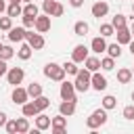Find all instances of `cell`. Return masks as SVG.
Instances as JSON below:
<instances>
[{
    "label": "cell",
    "mask_w": 134,
    "mask_h": 134,
    "mask_svg": "<svg viewBox=\"0 0 134 134\" xmlns=\"http://www.w3.org/2000/svg\"><path fill=\"white\" fill-rule=\"evenodd\" d=\"M107 119H109V115H107V109H105V107H98V109H94V111L88 115V119H86V126H88L90 130H96V128L105 126V124H107Z\"/></svg>",
    "instance_id": "obj_1"
},
{
    "label": "cell",
    "mask_w": 134,
    "mask_h": 134,
    "mask_svg": "<svg viewBox=\"0 0 134 134\" xmlns=\"http://www.w3.org/2000/svg\"><path fill=\"white\" fill-rule=\"evenodd\" d=\"M42 71H44V75H46L48 80L59 82V84H61V82L65 80V75H67V73H65V67H63V65H59V63H46Z\"/></svg>",
    "instance_id": "obj_2"
},
{
    "label": "cell",
    "mask_w": 134,
    "mask_h": 134,
    "mask_svg": "<svg viewBox=\"0 0 134 134\" xmlns=\"http://www.w3.org/2000/svg\"><path fill=\"white\" fill-rule=\"evenodd\" d=\"M90 82H92V71H88V69L84 67V69H80V71H77V75H75V82H73V84H75V90H77V92H88V90L92 88V84H90Z\"/></svg>",
    "instance_id": "obj_3"
},
{
    "label": "cell",
    "mask_w": 134,
    "mask_h": 134,
    "mask_svg": "<svg viewBox=\"0 0 134 134\" xmlns=\"http://www.w3.org/2000/svg\"><path fill=\"white\" fill-rule=\"evenodd\" d=\"M59 94H61V100H75L77 103V90H75V84L73 82L63 80L61 82V88H59Z\"/></svg>",
    "instance_id": "obj_4"
},
{
    "label": "cell",
    "mask_w": 134,
    "mask_h": 134,
    "mask_svg": "<svg viewBox=\"0 0 134 134\" xmlns=\"http://www.w3.org/2000/svg\"><path fill=\"white\" fill-rule=\"evenodd\" d=\"M42 10L46 15H50V17H61L65 13V6L61 2H57V0H44L42 2Z\"/></svg>",
    "instance_id": "obj_5"
},
{
    "label": "cell",
    "mask_w": 134,
    "mask_h": 134,
    "mask_svg": "<svg viewBox=\"0 0 134 134\" xmlns=\"http://www.w3.org/2000/svg\"><path fill=\"white\" fill-rule=\"evenodd\" d=\"M25 40L29 42V46H31L34 50H42V48L46 46V40H44V36H42L40 31H36V34H34V29H27V34H25Z\"/></svg>",
    "instance_id": "obj_6"
},
{
    "label": "cell",
    "mask_w": 134,
    "mask_h": 134,
    "mask_svg": "<svg viewBox=\"0 0 134 134\" xmlns=\"http://www.w3.org/2000/svg\"><path fill=\"white\" fill-rule=\"evenodd\" d=\"M23 77H25V71H23V67H8L6 82H8L10 86H19V84L23 82Z\"/></svg>",
    "instance_id": "obj_7"
},
{
    "label": "cell",
    "mask_w": 134,
    "mask_h": 134,
    "mask_svg": "<svg viewBox=\"0 0 134 134\" xmlns=\"http://www.w3.org/2000/svg\"><path fill=\"white\" fill-rule=\"evenodd\" d=\"M88 52H90V50H88V46H86V44H75V46H73V50H71V61H75V63L80 65V63H84V61L90 57Z\"/></svg>",
    "instance_id": "obj_8"
},
{
    "label": "cell",
    "mask_w": 134,
    "mask_h": 134,
    "mask_svg": "<svg viewBox=\"0 0 134 134\" xmlns=\"http://www.w3.org/2000/svg\"><path fill=\"white\" fill-rule=\"evenodd\" d=\"M10 100L15 105H25L29 100V94H27V88H21V86H13V94H10Z\"/></svg>",
    "instance_id": "obj_9"
},
{
    "label": "cell",
    "mask_w": 134,
    "mask_h": 134,
    "mask_svg": "<svg viewBox=\"0 0 134 134\" xmlns=\"http://www.w3.org/2000/svg\"><path fill=\"white\" fill-rule=\"evenodd\" d=\"M90 84H92V90H96V92H105L107 86H109V84H107V77H105L100 71H94V73H92V82H90Z\"/></svg>",
    "instance_id": "obj_10"
},
{
    "label": "cell",
    "mask_w": 134,
    "mask_h": 134,
    "mask_svg": "<svg viewBox=\"0 0 134 134\" xmlns=\"http://www.w3.org/2000/svg\"><path fill=\"white\" fill-rule=\"evenodd\" d=\"M50 130H52V134H65V130H67V117L61 115V113H59L57 117H52Z\"/></svg>",
    "instance_id": "obj_11"
},
{
    "label": "cell",
    "mask_w": 134,
    "mask_h": 134,
    "mask_svg": "<svg viewBox=\"0 0 134 134\" xmlns=\"http://www.w3.org/2000/svg\"><path fill=\"white\" fill-rule=\"evenodd\" d=\"M34 29L36 31H40V34H46V31H50V15H38L36 17V25H34Z\"/></svg>",
    "instance_id": "obj_12"
},
{
    "label": "cell",
    "mask_w": 134,
    "mask_h": 134,
    "mask_svg": "<svg viewBox=\"0 0 134 134\" xmlns=\"http://www.w3.org/2000/svg\"><path fill=\"white\" fill-rule=\"evenodd\" d=\"M90 13H92V17L103 19V17H107V13H109V4H107L105 0H98V2H94V4H92Z\"/></svg>",
    "instance_id": "obj_13"
},
{
    "label": "cell",
    "mask_w": 134,
    "mask_h": 134,
    "mask_svg": "<svg viewBox=\"0 0 134 134\" xmlns=\"http://www.w3.org/2000/svg\"><path fill=\"white\" fill-rule=\"evenodd\" d=\"M90 50H92L94 54H103V52H107V40H105L103 36L92 38V42H90Z\"/></svg>",
    "instance_id": "obj_14"
},
{
    "label": "cell",
    "mask_w": 134,
    "mask_h": 134,
    "mask_svg": "<svg viewBox=\"0 0 134 134\" xmlns=\"http://www.w3.org/2000/svg\"><path fill=\"white\" fill-rule=\"evenodd\" d=\"M115 36H117V42H119L121 46H128V44L132 42V31H130V27H128V25H126V27L115 29Z\"/></svg>",
    "instance_id": "obj_15"
},
{
    "label": "cell",
    "mask_w": 134,
    "mask_h": 134,
    "mask_svg": "<svg viewBox=\"0 0 134 134\" xmlns=\"http://www.w3.org/2000/svg\"><path fill=\"white\" fill-rule=\"evenodd\" d=\"M25 34H27V29H25L23 25H21V27H10V29H8V40L21 44V42L25 40Z\"/></svg>",
    "instance_id": "obj_16"
},
{
    "label": "cell",
    "mask_w": 134,
    "mask_h": 134,
    "mask_svg": "<svg viewBox=\"0 0 134 134\" xmlns=\"http://www.w3.org/2000/svg\"><path fill=\"white\" fill-rule=\"evenodd\" d=\"M50 124H52V117H48V115H46L44 111L36 115V128H38L40 132H44V130H48V128H50Z\"/></svg>",
    "instance_id": "obj_17"
},
{
    "label": "cell",
    "mask_w": 134,
    "mask_h": 134,
    "mask_svg": "<svg viewBox=\"0 0 134 134\" xmlns=\"http://www.w3.org/2000/svg\"><path fill=\"white\" fill-rule=\"evenodd\" d=\"M31 52H34V48L29 46L27 40H23L21 46H19V50H17V57H19L21 61H29V59H31Z\"/></svg>",
    "instance_id": "obj_18"
},
{
    "label": "cell",
    "mask_w": 134,
    "mask_h": 134,
    "mask_svg": "<svg viewBox=\"0 0 134 134\" xmlns=\"http://www.w3.org/2000/svg\"><path fill=\"white\" fill-rule=\"evenodd\" d=\"M59 113L65 115V117H71L75 113V100H61L59 105Z\"/></svg>",
    "instance_id": "obj_19"
},
{
    "label": "cell",
    "mask_w": 134,
    "mask_h": 134,
    "mask_svg": "<svg viewBox=\"0 0 134 134\" xmlns=\"http://www.w3.org/2000/svg\"><path fill=\"white\" fill-rule=\"evenodd\" d=\"M21 113L25 115V117H36L38 113H42L38 107H36V103L34 100H27L25 105H21Z\"/></svg>",
    "instance_id": "obj_20"
},
{
    "label": "cell",
    "mask_w": 134,
    "mask_h": 134,
    "mask_svg": "<svg viewBox=\"0 0 134 134\" xmlns=\"http://www.w3.org/2000/svg\"><path fill=\"white\" fill-rule=\"evenodd\" d=\"M132 77H134V75H132V69H130V67L117 69V82H119V84H130Z\"/></svg>",
    "instance_id": "obj_21"
},
{
    "label": "cell",
    "mask_w": 134,
    "mask_h": 134,
    "mask_svg": "<svg viewBox=\"0 0 134 134\" xmlns=\"http://www.w3.org/2000/svg\"><path fill=\"white\" fill-rule=\"evenodd\" d=\"M6 15L8 17H21L23 15V6H21V2H10L8 6H6Z\"/></svg>",
    "instance_id": "obj_22"
},
{
    "label": "cell",
    "mask_w": 134,
    "mask_h": 134,
    "mask_svg": "<svg viewBox=\"0 0 134 134\" xmlns=\"http://www.w3.org/2000/svg\"><path fill=\"white\" fill-rule=\"evenodd\" d=\"M84 67L88 69V71H100V59L98 57H88L86 61H84Z\"/></svg>",
    "instance_id": "obj_23"
},
{
    "label": "cell",
    "mask_w": 134,
    "mask_h": 134,
    "mask_svg": "<svg viewBox=\"0 0 134 134\" xmlns=\"http://www.w3.org/2000/svg\"><path fill=\"white\" fill-rule=\"evenodd\" d=\"M88 31H90V25L86 21H75L73 23V34L75 36H86Z\"/></svg>",
    "instance_id": "obj_24"
},
{
    "label": "cell",
    "mask_w": 134,
    "mask_h": 134,
    "mask_svg": "<svg viewBox=\"0 0 134 134\" xmlns=\"http://www.w3.org/2000/svg\"><path fill=\"white\" fill-rule=\"evenodd\" d=\"M100 107H105L107 111H111V109H115V107H117V98H115L113 94H105V96H103V100H100Z\"/></svg>",
    "instance_id": "obj_25"
},
{
    "label": "cell",
    "mask_w": 134,
    "mask_h": 134,
    "mask_svg": "<svg viewBox=\"0 0 134 134\" xmlns=\"http://www.w3.org/2000/svg\"><path fill=\"white\" fill-rule=\"evenodd\" d=\"M107 54L113 57V59H119V57H121V44H119V42L107 44Z\"/></svg>",
    "instance_id": "obj_26"
},
{
    "label": "cell",
    "mask_w": 134,
    "mask_h": 134,
    "mask_svg": "<svg viewBox=\"0 0 134 134\" xmlns=\"http://www.w3.org/2000/svg\"><path fill=\"white\" fill-rule=\"evenodd\" d=\"M98 34H100L103 38H111V36H115V27H113L111 23H100Z\"/></svg>",
    "instance_id": "obj_27"
},
{
    "label": "cell",
    "mask_w": 134,
    "mask_h": 134,
    "mask_svg": "<svg viewBox=\"0 0 134 134\" xmlns=\"http://www.w3.org/2000/svg\"><path fill=\"white\" fill-rule=\"evenodd\" d=\"M27 94H29V98L40 96V94H42V84H40V82H31V84L27 86Z\"/></svg>",
    "instance_id": "obj_28"
},
{
    "label": "cell",
    "mask_w": 134,
    "mask_h": 134,
    "mask_svg": "<svg viewBox=\"0 0 134 134\" xmlns=\"http://www.w3.org/2000/svg\"><path fill=\"white\" fill-rule=\"evenodd\" d=\"M34 103H36V107H38L40 111H46V109L50 107V98H48V96H44V94L36 96V98H34Z\"/></svg>",
    "instance_id": "obj_29"
},
{
    "label": "cell",
    "mask_w": 134,
    "mask_h": 134,
    "mask_svg": "<svg viewBox=\"0 0 134 134\" xmlns=\"http://www.w3.org/2000/svg\"><path fill=\"white\" fill-rule=\"evenodd\" d=\"M27 132H29V119L23 115L17 119V134H27Z\"/></svg>",
    "instance_id": "obj_30"
},
{
    "label": "cell",
    "mask_w": 134,
    "mask_h": 134,
    "mask_svg": "<svg viewBox=\"0 0 134 134\" xmlns=\"http://www.w3.org/2000/svg\"><path fill=\"white\" fill-rule=\"evenodd\" d=\"M38 13H40L38 4H34V2H25V6H23V15H27V17H38Z\"/></svg>",
    "instance_id": "obj_31"
},
{
    "label": "cell",
    "mask_w": 134,
    "mask_h": 134,
    "mask_svg": "<svg viewBox=\"0 0 134 134\" xmlns=\"http://www.w3.org/2000/svg\"><path fill=\"white\" fill-rule=\"evenodd\" d=\"M100 69H103V71H113V69H115V59L109 57V54H107L105 59H100Z\"/></svg>",
    "instance_id": "obj_32"
},
{
    "label": "cell",
    "mask_w": 134,
    "mask_h": 134,
    "mask_svg": "<svg viewBox=\"0 0 134 134\" xmlns=\"http://www.w3.org/2000/svg\"><path fill=\"white\" fill-rule=\"evenodd\" d=\"M63 67H65V73H67V75H73V77H75V75H77V71H80V67H77V63H75V61H65V63H63Z\"/></svg>",
    "instance_id": "obj_33"
},
{
    "label": "cell",
    "mask_w": 134,
    "mask_h": 134,
    "mask_svg": "<svg viewBox=\"0 0 134 134\" xmlns=\"http://www.w3.org/2000/svg\"><path fill=\"white\" fill-rule=\"evenodd\" d=\"M111 25L115 27V29H119V27H126V15H121V13H117L113 19H111Z\"/></svg>",
    "instance_id": "obj_34"
},
{
    "label": "cell",
    "mask_w": 134,
    "mask_h": 134,
    "mask_svg": "<svg viewBox=\"0 0 134 134\" xmlns=\"http://www.w3.org/2000/svg\"><path fill=\"white\" fill-rule=\"evenodd\" d=\"M13 27V17H0V31H8Z\"/></svg>",
    "instance_id": "obj_35"
},
{
    "label": "cell",
    "mask_w": 134,
    "mask_h": 134,
    "mask_svg": "<svg viewBox=\"0 0 134 134\" xmlns=\"http://www.w3.org/2000/svg\"><path fill=\"white\" fill-rule=\"evenodd\" d=\"M13 57H15V50H13V46H2V50H0V59L8 61V59H13Z\"/></svg>",
    "instance_id": "obj_36"
},
{
    "label": "cell",
    "mask_w": 134,
    "mask_h": 134,
    "mask_svg": "<svg viewBox=\"0 0 134 134\" xmlns=\"http://www.w3.org/2000/svg\"><path fill=\"white\" fill-rule=\"evenodd\" d=\"M121 115H124V119L132 121V119H134V105H126L124 111H121Z\"/></svg>",
    "instance_id": "obj_37"
},
{
    "label": "cell",
    "mask_w": 134,
    "mask_h": 134,
    "mask_svg": "<svg viewBox=\"0 0 134 134\" xmlns=\"http://www.w3.org/2000/svg\"><path fill=\"white\" fill-rule=\"evenodd\" d=\"M21 19H23V27H25V29H31V27L36 25V17H27V15H21Z\"/></svg>",
    "instance_id": "obj_38"
},
{
    "label": "cell",
    "mask_w": 134,
    "mask_h": 134,
    "mask_svg": "<svg viewBox=\"0 0 134 134\" xmlns=\"http://www.w3.org/2000/svg\"><path fill=\"white\" fill-rule=\"evenodd\" d=\"M4 130H6L8 134H17V119H8V121L4 124Z\"/></svg>",
    "instance_id": "obj_39"
},
{
    "label": "cell",
    "mask_w": 134,
    "mask_h": 134,
    "mask_svg": "<svg viewBox=\"0 0 134 134\" xmlns=\"http://www.w3.org/2000/svg\"><path fill=\"white\" fill-rule=\"evenodd\" d=\"M6 73H8V65H6L4 59H0V77H4Z\"/></svg>",
    "instance_id": "obj_40"
},
{
    "label": "cell",
    "mask_w": 134,
    "mask_h": 134,
    "mask_svg": "<svg viewBox=\"0 0 134 134\" xmlns=\"http://www.w3.org/2000/svg\"><path fill=\"white\" fill-rule=\"evenodd\" d=\"M8 121V115L4 113V111H0V128H4V124Z\"/></svg>",
    "instance_id": "obj_41"
},
{
    "label": "cell",
    "mask_w": 134,
    "mask_h": 134,
    "mask_svg": "<svg viewBox=\"0 0 134 134\" xmlns=\"http://www.w3.org/2000/svg\"><path fill=\"white\" fill-rule=\"evenodd\" d=\"M69 4L73 8H80V6H84V0H69Z\"/></svg>",
    "instance_id": "obj_42"
},
{
    "label": "cell",
    "mask_w": 134,
    "mask_h": 134,
    "mask_svg": "<svg viewBox=\"0 0 134 134\" xmlns=\"http://www.w3.org/2000/svg\"><path fill=\"white\" fill-rule=\"evenodd\" d=\"M128 48H130V52H132V57H134V38H132V42L128 44Z\"/></svg>",
    "instance_id": "obj_43"
},
{
    "label": "cell",
    "mask_w": 134,
    "mask_h": 134,
    "mask_svg": "<svg viewBox=\"0 0 134 134\" xmlns=\"http://www.w3.org/2000/svg\"><path fill=\"white\" fill-rule=\"evenodd\" d=\"M4 10H6V2H4V0H0V13H4Z\"/></svg>",
    "instance_id": "obj_44"
},
{
    "label": "cell",
    "mask_w": 134,
    "mask_h": 134,
    "mask_svg": "<svg viewBox=\"0 0 134 134\" xmlns=\"http://www.w3.org/2000/svg\"><path fill=\"white\" fill-rule=\"evenodd\" d=\"M130 31H132V38H134V17H132V25H130Z\"/></svg>",
    "instance_id": "obj_45"
},
{
    "label": "cell",
    "mask_w": 134,
    "mask_h": 134,
    "mask_svg": "<svg viewBox=\"0 0 134 134\" xmlns=\"http://www.w3.org/2000/svg\"><path fill=\"white\" fill-rule=\"evenodd\" d=\"M130 98H132V100H134V90H132V94H130Z\"/></svg>",
    "instance_id": "obj_46"
},
{
    "label": "cell",
    "mask_w": 134,
    "mask_h": 134,
    "mask_svg": "<svg viewBox=\"0 0 134 134\" xmlns=\"http://www.w3.org/2000/svg\"><path fill=\"white\" fill-rule=\"evenodd\" d=\"M8 2H23V0H8Z\"/></svg>",
    "instance_id": "obj_47"
},
{
    "label": "cell",
    "mask_w": 134,
    "mask_h": 134,
    "mask_svg": "<svg viewBox=\"0 0 134 134\" xmlns=\"http://www.w3.org/2000/svg\"><path fill=\"white\" fill-rule=\"evenodd\" d=\"M132 13H134V0H132Z\"/></svg>",
    "instance_id": "obj_48"
},
{
    "label": "cell",
    "mask_w": 134,
    "mask_h": 134,
    "mask_svg": "<svg viewBox=\"0 0 134 134\" xmlns=\"http://www.w3.org/2000/svg\"><path fill=\"white\" fill-rule=\"evenodd\" d=\"M23 2H34V0H23Z\"/></svg>",
    "instance_id": "obj_49"
},
{
    "label": "cell",
    "mask_w": 134,
    "mask_h": 134,
    "mask_svg": "<svg viewBox=\"0 0 134 134\" xmlns=\"http://www.w3.org/2000/svg\"><path fill=\"white\" fill-rule=\"evenodd\" d=\"M2 46H4V44H2V42H0V50H2Z\"/></svg>",
    "instance_id": "obj_50"
},
{
    "label": "cell",
    "mask_w": 134,
    "mask_h": 134,
    "mask_svg": "<svg viewBox=\"0 0 134 134\" xmlns=\"http://www.w3.org/2000/svg\"><path fill=\"white\" fill-rule=\"evenodd\" d=\"M132 75H134V67H132Z\"/></svg>",
    "instance_id": "obj_51"
}]
</instances>
